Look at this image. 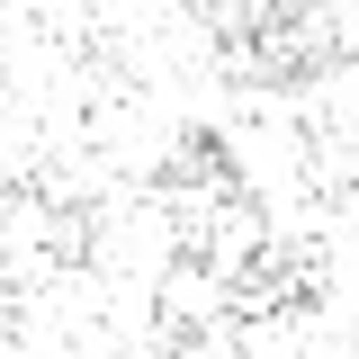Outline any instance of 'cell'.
Instances as JSON below:
<instances>
[{"label": "cell", "instance_id": "cell-1", "mask_svg": "<svg viewBox=\"0 0 359 359\" xmlns=\"http://www.w3.org/2000/svg\"><path fill=\"white\" fill-rule=\"evenodd\" d=\"M216 314H233V278H216L198 252H180V261L153 278V332H162V341L189 332V323H216Z\"/></svg>", "mask_w": 359, "mask_h": 359}, {"label": "cell", "instance_id": "cell-3", "mask_svg": "<svg viewBox=\"0 0 359 359\" xmlns=\"http://www.w3.org/2000/svg\"><path fill=\"white\" fill-rule=\"evenodd\" d=\"M162 359H243V314H216V323H189L162 341Z\"/></svg>", "mask_w": 359, "mask_h": 359}, {"label": "cell", "instance_id": "cell-2", "mask_svg": "<svg viewBox=\"0 0 359 359\" xmlns=\"http://www.w3.org/2000/svg\"><path fill=\"white\" fill-rule=\"evenodd\" d=\"M261 252H269V216H261V198H224L216 216H207V233H198V261L216 269V278H243Z\"/></svg>", "mask_w": 359, "mask_h": 359}]
</instances>
